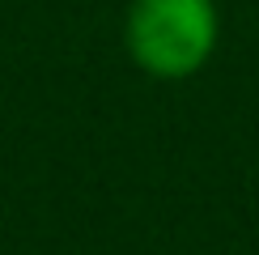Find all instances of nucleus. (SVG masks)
<instances>
[{"mask_svg": "<svg viewBox=\"0 0 259 255\" xmlns=\"http://www.w3.org/2000/svg\"><path fill=\"white\" fill-rule=\"evenodd\" d=\"M217 5L212 0H132L127 9V56L149 77L179 81L200 72L217 51Z\"/></svg>", "mask_w": 259, "mask_h": 255, "instance_id": "1", "label": "nucleus"}]
</instances>
